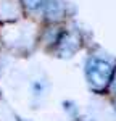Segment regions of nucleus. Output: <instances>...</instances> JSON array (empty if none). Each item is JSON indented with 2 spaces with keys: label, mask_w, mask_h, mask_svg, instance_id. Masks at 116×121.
I'll return each instance as SVG.
<instances>
[{
  "label": "nucleus",
  "mask_w": 116,
  "mask_h": 121,
  "mask_svg": "<svg viewBox=\"0 0 116 121\" xmlns=\"http://www.w3.org/2000/svg\"><path fill=\"white\" fill-rule=\"evenodd\" d=\"M23 3H24L29 10H37L39 7L44 3V0H23Z\"/></svg>",
  "instance_id": "obj_2"
},
{
  "label": "nucleus",
  "mask_w": 116,
  "mask_h": 121,
  "mask_svg": "<svg viewBox=\"0 0 116 121\" xmlns=\"http://www.w3.org/2000/svg\"><path fill=\"white\" fill-rule=\"evenodd\" d=\"M86 73H87L89 82L92 84L94 87H97V89H102V87H106L108 82L111 81L113 73H115V68L110 65L108 61H105V60L92 58L87 63Z\"/></svg>",
  "instance_id": "obj_1"
}]
</instances>
